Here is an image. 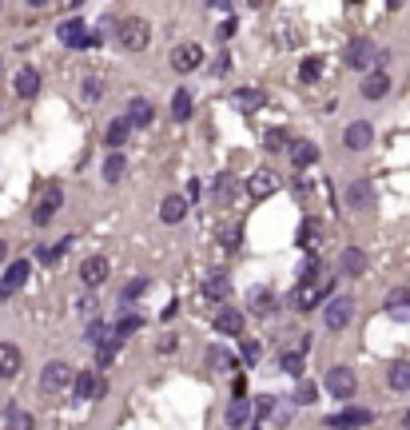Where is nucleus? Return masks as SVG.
I'll return each instance as SVG.
<instances>
[{
  "mask_svg": "<svg viewBox=\"0 0 410 430\" xmlns=\"http://www.w3.org/2000/svg\"><path fill=\"white\" fill-rule=\"evenodd\" d=\"M299 402H315V387H311V382H303V387H299Z\"/></svg>",
  "mask_w": 410,
  "mask_h": 430,
  "instance_id": "09e8293b",
  "label": "nucleus"
},
{
  "mask_svg": "<svg viewBox=\"0 0 410 430\" xmlns=\"http://www.w3.org/2000/svg\"><path fill=\"white\" fill-rule=\"evenodd\" d=\"M387 311H390V319H410V291H390L387 295Z\"/></svg>",
  "mask_w": 410,
  "mask_h": 430,
  "instance_id": "a878e982",
  "label": "nucleus"
},
{
  "mask_svg": "<svg viewBox=\"0 0 410 430\" xmlns=\"http://www.w3.org/2000/svg\"><path fill=\"white\" fill-rule=\"evenodd\" d=\"M144 291H148V279H131L128 287L120 291V299H124V303H131V299H140Z\"/></svg>",
  "mask_w": 410,
  "mask_h": 430,
  "instance_id": "ea45409f",
  "label": "nucleus"
},
{
  "mask_svg": "<svg viewBox=\"0 0 410 430\" xmlns=\"http://www.w3.org/2000/svg\"><path fill=\"white\" fill-rule=\"evenodd\" d=\"M4 255H9V243L0 240V263H4Z\"/></svg>",
  "mask_w": 410,
  "mask_h": 430,
  "instance_id": "603ef678",
  "label": "nucleus"
},
{
  "mask_svg": "<svg viewBox=\"0 0 410 430\" xmlns=\"http://www.w3.org/2000/svg\"><path fill=\"white\" fill-rule=\"evenodd\" d=\"M259 355H263V347L255 339H243V359L247 362H259Z\"/></svg>",
  "mask_w": 410,
  "mask_h": 430,
  "instance_id": "c03bdc74",
  "label": "nucleus"
},
{
  "mask_svg": "<svg viewBox=\"0 0 410 430\" xmlns=\"http://www.w3.org/2000/svg\"><path fill=\"white\" fill-rule=\"evenodd\" d=\"M188 200H200V180H188Z\"/></svg>",
  "mask_w": 410,
  "mask_h": 430,
  "instance_id": "3c124183",
  "label": "nucleus"
},
{
  "mask_svg": "<svg viewBox=\"0 0 410 430\" xmlns=\"http://www.w3.org/2000/svg\"><path fill=\"white\" fill-rule=\"evenodd\" d=\"M402 426H406V430H410V410H406V414H402Z\"/></svg>",
  "mask_w": 410,
  "mask_h": 430,
  "instance_id": "864d4df0",
  "label": "nucleus"
},
{
  "mask_svg": "<svg viewBox=\"0 0 410 430\" xmlns=\"http://www.w3.org/2000/svg\"><path fill=\"white\" fill-rule=\"evenodd\" d=\"M4 414H9V430H32V426H36V419H32L28 410H21L16 402H9Z\"/></svg>",
  "mask_w": 410,
  "mask_h": 430,
  "instance_id": "7c9ffc66",
  "label": "nucleus"
},
{
  "mask_svg": "<svg viewBox=\"0 0 410 430\" xmlns=\"http://www.w3.org/2000/svg\"><path fill=\"white\" fill-rule=\"evenodd\" d=\"M323 387H327V394H335V399H355V390H359V379H355V370L350 367H330L327 379H323Z\"/></svg>",
  "mask_w": 410,
  "mask_h": 430,
  "instance_id": "f03ea898",
  "label": "nucleus"
},
{
  "mask_svg": "<svg viewBox=\"0 0 410 430\" xmlns=\"http://www.w3.org/2000/svg\"><path fill=\"white\" fill-rule=\"evenodd\" d=\"M247 191L255 195V200H267V195L279 191V176H275V171H255V176L247 180Z\"/></svg>",
  "mask_w": 410,
  "mask_h": 430,
  "instance_id": "9b49d317",
  "label": "nucleus"
},
{
  "mask_svg": "<svg viewBox=\"0 0 410 430\" xmlns=\"http://www.w3.org/2000/svg\"><path fill=\"white\" fill-rule=\"evenodd\" d=\"M370 140H374V128H370L367 120H355L347 131H342V144H347L350 151H367Z\"/></svg>",
  "mask_w": 410,
  "mask_h": 430,
  "instance_id": "9d476101",
  "label": "nucleus"
},
{
  "mask_svg": "<svg viewBox=\"0 0 410 430\" xmlns=\"http://www.w3.org/2000/svg\"><path fill=\"white\" fill-rule=\"evenodd\" d=\"M255 414H259V419H271V414H275V399H271V394H263V399L255 402Z\"/></svg>",
  "mask_w": 410,
  "mask_h": 430,
  "instance_id": "49530a36",
  "label": "nucleus"
},
{
  "mask_svg": "<svg viewBox=\"0 0 410 430\" xmlns=\"http://www.w3.org/2000/svg\"><path fill=\"white\" fill-rule=\"evenodd\" d=\"M21 375V350L12 343H0V379H16Z\"/></svg>",
  "mask_w": 410,
  "mask_h": 430,
  "instance_id": "6ab92c4d",
  "label": "nucleus"
},
{
  "mask_svg": "<svg viewBox=\"0 0 410 430\" xmlns=\"http://www.w3.org/2000/svg\"><path fill=\"white\" fill-rule=\"evenodd\" d=\"M235 28H239V21H235V16H227V21L215 28V36H220V41H231V36H235Z\"/></svg>",
  "mask_w": 410,
  "mask_h": 430,
  "instance_id": "a18cd8bd",
  "label": "nucleus"
},
{
  "mask_svg": "<svg viewBox=\"0 0 410 430\" xmlns=\"http://www.w3.org/2000/svg\"><path fill=\"white\" fill-rule=\"evenodd\" d=\"M203 295H207V299H215V303H223L231 295V279L223 275V271H211L207 279H203Z\"/></svg>",
  "mask_w": 410,
  "mask_h": 430,
  "instance_id": "a211bd4d",
  "label": "nucleus"
},
{
  "mask_svg": "<svg viewBox=\"0 0 410 430\" xmlns=\"http://www.w3.org/2000/svg\"><path fill=\"white\" fill-rule=\"evenodd\" d=\"M64 203V191L60 188H48L44 191V200L36 203V211H32V220H36V227H48L52 220H56V211H60Z\"/></svg>",
  "mask_w": 410,
  "mask_h": 430,
  "instance_id": "0eeeda50",
  "label": "nucleus"
},
{
  "mask_svg": "<svg viewBox=\"0 0 410 430\" xmlns=\"http://www.w3.org/2000/svg\"><path fill=\"white\" fill-rule=\"evenodd\" d=\"M387 382H390V390H410V362H390V370H387Z\"/></svg>",
  "mask_w": 410,
  "mask_h": 430,
  "instance_id": "c756f323",
  "label": "nucleus"
},
{
  "mask_svg": "<svg viewBox=\"0 0 410 430\" xmlns=\"http://www.w3.org/2000/svg\"><path fill=\"white\" fill-rule=\"evenodd\" d=\"M390 92V76L387 72H367V80H362V96L367 100H382Z\"/></svg>",
  "mask_w": 410,
  "mask_h": 430,
  "instance_id": "aec40b11",
  "label": "nucleus"
},
{
  "mask_svg": "<svg viewBox=\"0 0 410 430\" xmlns=\"http://www.w3.org/2000/svg\"><path fill=\"white\" fill-rule=\"evenodd\" d=\"M235 367H239V359H235L227 347H220V343L207 347V370H215V375H231Z\"/></svg>",
  "mask_w": 410,
  "mask_h": 430,
  "instance_id": "f8f14e48",
  "label": "nucleus"
},
{
  "mask_svg": "<svg viewBox=\"0 0 410 430\" xmlns=\"http://www.w3.org/2000/svg\"><path fill=\"white\" fill-rule=\"evenodd\" d=\"M68 247H72V240H56L48 251H41V259H44V263H56V259H60V255H64Z\"/></svg>",
  "mask_w": 410,
  "mask_h": 430,
  "instance_id": "a19ab883",
  "label": "nucleus"
},
{
  "mask_svg": "<svg viewBox=\"0 0 410 430\" xmlns=\"http://www.w3.org/2000/svg\"><path fill=\"white\" fill-rule=\"evenodd\" d=\"M323 76V64L319 60H303V68H299V80L303 84H315Z\"/></svg>",
  "mask_w": 410,
  "mask_h": 430,
  "instance_id": "58836bf2",
  "label": "nucleus"
},
{
  "mask_svg": "<svg viewBox=\"0 0 410 430\" xmlns=\"http://www.w3.org/2000/svg\"><path fill=\"white\" fill-rule=\"evenodd\" d=\"M151 116H156V112H151L148 100H140V96H136V100H128V124H136V128H148Z\"/></svg>",
  "mask_w": 410,
  "mask_h": 430,
  "instance_id": "bb28decb",
  "label": "nucleus"
},
{
  "mask_svg": "<svg viewBox=\"0 0 410 430\" xmlns=\"http://www.w3.org/2000/svg\"><path fill=\"white\" fill-rule=\"evenodd\" d=\"M160 350H163V355H171V350H176V335H163V339H160Z\"/></svg>",
  "mask_w": 410,
  "mask_h": 430,
  "instance_id": "8fccbe9b",
  "label": "nucleus"
},
{
  "mask_svg": "<svg viewBox=\"0 0 410 430\" xmlns=\"http://www.w3.org/2000/svg\"><path fill=\"white\" fill-rule=\"evenodd\" d=\"M319 240H323V223L319 220H307L299 227V247L303 251H315V247H319Z\"/></svg>",
  "mask_w": 410,
  "mask_h": 430,
  "instance_id": "c85d7f7f",
  "label": "nucleus"
},
{
  "mask_svg": "<svg viewBox=\"0 0 410 430\" xmlns=\"http://www.w3.org/2000/svg\"><path fill=\"white\" fill-rule=\"evenodd\" d=\"M144 319L140 315H128V319H120V327H116V339H124V335H131V330H140Z\"/></svg>",
  "mask_w": 410,
  "mask_h": 430,
  "instance_id": "37998d69",
  "label": "nucleus"
},
{
  "mask_svg": "<svg viewBox=\"0 0 410 430\" xmlns=\"http://www.w3.org/2000/svg\"><path fill=\"white\" fill-rule=\"evenodd\" d=\"M100 92H104V84L96 80V76H88V80H84V96H88V100H96Z\"/></svg>",
  "mask_w": 410,
  "mask_h": 430,
  "instance_id": "de8ad7c7",
  "label": "nucleus"
},
{
  "mask_svg": "<svg viewBox=\"0 0 410 430\" xmlns=\"http://www.w3.org/2000/svg\"><path fill=\"white\" fill-rule=\"evenodd\" d=\"M339 271H342V275H350V279H355V275H362V271H367V255H362L359 247H347L339 255Z\"/></svg>",
  "mask_w": 410,
  "mask_h": 430,
  "instance_id": "4be33fe9",
  "label": "nucleus"
},
{
  "mask_svg": "<svg viewBox=\"0 0 410 430\" xmlns=\"http://www.w3.org/2000/svg\"><path fill=\"white\" fill-rule=\"evenodd\" d=\"M374 60H387V52H379L370 41H350V44H347V64H350V68L367 72Z\"/></svg>",
  "mask_w": 410,
  "mask_h": 430,
  "instance_id": "20e7f679",
  "label": "nucleus"
},
{
  "mask_svg": "<svg viewBox=\"0 0 410 430\" xmlns=\"http://www.w3.org/2000/svg\"><path fill=\"white\" fill-rule=\"evenodd\" d=\"M128 131H131L128 116H120V120L108 124V136H104V144H108V148H124V144H128Z\"/></svg>",
  "mask_w": 410,
  "mask_h": 430,
  "instance_id": "cd10ccee",
  "label": "nucleus"
},
{
  "mask_svg": "<svg viewBox=\"0 0 410 430\" xmlns=\"http://www.w3.org/2000/svg\"><path fill=\"white\" fill-rule=\"evenodd\" d=\"M92 394H96V379H92V370H76V379H72V399L88 402Z\"/></svg>",
  "mask_w": 410,
  "mask_h": 430,
  "instance_id": "393cba45",
  "label": "nucleus"
},
{
  "mask_svg": "<svg viewBox=\"0 0 410 430\" xmlns=\"http://www.w3.org/2000/svg\"><path fill=\"white\" fill-rule=\"evenodd\" d=\"M235 191H239V180H235V176H220V180H215V200L220 203H231Z\"/></svg>",
  "mask_w": 410,
  "mask_h": 430,
  "instance_id": "c9c22d12",
  "label": "nucleus"
},
{
  "mask_svg": "<svg viewBox=\"0 0 410 430\" xmlns=\"http://www.w3.org/2000/svg\"><path fill=\"white\" fill-rule=\"evenodd\" d=\"M330 295V279H319V283H295V295H291V303H295V311H315L323 299Z\"/></svg>",
  "mask_w": 410,
  "mask_h": 430,
  "instance_id": "7ed1b4c3",
  "label": "nucleus"
},
{
  "mask_svg": "<svg viewBox=\"0 0 410 430\" xmlns=\"http://www.w3.org/2000/svg\"><path fill=\"white\" fill-rule=\"evenodd\" d=\"M283 148H287V131H283V128H271L267 131V151H283Z\"/></svg>",
  "mask_w": 410,
  "mask_h": 430,
  "instance_id": "79ce46f5",
  "label": "nucleus"
},
{
  "mask_svg": "<svg viewBox=\"0 0 410 430\" xmlns=\"http://www.w3.org/2000/svg\"><path fill=\"white\" fill-rule=\"evenodd\" d=\"M350 315H355V299H347V295H339V299H330L327 307H323V323H327V330H342L350 323Z\"/></svg>",
  "mask_w": 410,
  "mask_h": 430,
  "instance_id": "39448f33",
  "label": "nucleus"
},
{
  "mask_svg": "<svg viewBox=\"0 0 410 430\" xmlns=\"http://www.w3.org/2000/svg\"><path fill=\"white\" fill-rule=\"evenodd\" d=\"M171 116L176 120H191V92L188 88H176V96H171Z\"/></svg>",
  "mask_w": 410,
  "mask_h": 430,
  "instance_id": "473e14b6",
  "label": "nucleus"
},
{
  "mask_svg": "<svg viewBox=\"0 0 410 430\" xmlns=\"http://www.w3.org/2000/svg\"><path fill=\"white\" fill-rule=\"evenodd\" d=\"M315 160H319V148H315L311 140H295V144H291V163H295V168H311Z\"/></svg>",
  "mask_w": 410,
  "mask_h": 430,
  "instance_id": "b1692460",
  "label": "nucleus"
},
{
  "mask_svg": "<svg viewBox=\"0 0 410 430\" xmlns=\"http://www.w3.org/2000/svg\"><path fill=\"white\" fill-rule=\"evenodd\" d=\"M370 422V410H342V414H330L327 426L330 430H355V426H367Z\"/></svg>",
  "mask_w": 410,
  "mask_h": 430,
  "instance_id": "dca6fc26",
  "label": "nucleus"
},
{
  "mask_svg": "<svg viewBox=\"0 0 410 430\" xmlns=\"http://www.w3.org/2000/svg\"><path fill=\"white\" fill-rule=\"evenodd\" d=\"M374 203V191H370V180H355L347 188V208L350 211H367Z\"/></svg>",
  "mask_w": 410,
  "mask_h": 430,
  "instance_id": "ddd939ff",
  "label": "nucleus"
},
{
  "mask_svg": "<svg viewBox=\"0 0 410 430\" xmlns=\"http://www.w3.org/2000/svg\"><path fill=\"white\" fill-rule=\"evenodd\" d=\"M247 307L255 311V315H271V311H275V295H271V291H251Z\"/></svg>",
  "mask_w": 410,
  "mask_h": 430,
  "instance_id": "f704fd0d",
  "label": "nucleus"
},
{
  "mask_svg": "<svg viewBox=\"0 0 410 430\" xmlns=\"http://www.w3.org/2000/svg\"><path fill=\"white\" fill-rule=\"evenodd\" d=\"M28 275H32V267L28 263H12L9 271H4V279H0V295H12V291H21L24 283H28Z\"/></svg>",
  "mask_w": 410,
  "mask_h": 430,
  "instance_id": "2eb2a0df",
  "label": "nucleus"
},
{
  "mask_svg": "<svg viewBox=\"0 0 410 430\" xmlns=\"http://www.w3.org/2000/svg\"><path fill=\"white\" fill-rule=\"evenodd\" d=\"M203 64V48L200 44H180V48L171 52V68L176 72H195Z\"/></svg>",
  "mask_w": 410,
  "mask_h": 430,
  "instance_id": "1a4fd4ad",
  "label": "nucleus"
},
{
  "mask_svg": "<svg viewBox=\"0 0 410 430\" xmlns=\"http://www.w3.org/2000/svg\"><path fill=\"white\" fill-rule=\"evenodd\" d=\"M12 84H16V96H21V100H32V96L41 92V76H36V68H21Z\"/></svg>",
  "mask_w": 410,
  "mask_h": 430,
  "instance_id": "412c9836",
  "label": "nucleus"
},
{
  "mask_svg": "<svg viewBox=\"0 0 410 430\" xmlns=\"http://www.w3.org/2000/svg\"><path fill=\"white\" fill-rule=\"evenodd\" d=\"M247 414H251V402L235 399V402H231V407H227V426H231V430H239L243 422H247Z\"/></svg>",
  "mask_w": 410,
  "mask_h": 430,
  "instance_id": "e433bc0d",
  "label": "nucleus"
},
{
  "mask_svg": "<svg viewBox=\"0 0 410 430\" xmlns=\"http://www.w3.org/2000/svg\"><path fill=\"white\" fill-rule=\"evenodd\" d=\"M80 279H84V287H100V283L108 279V259H104V255H92V259H84Z\"/></svg>",
  "mask_w": 410,
  "mask_h": 430,
  "instance_id": "4468645a",
  "label": "nucleus"
},
{
  "mask_svg": "<svg viewBox=\"0 0 410 430\" xmlns=\"http://www.w3.org/2000/svg\"><path fill=\"white\" fill-rule=\"evenodd\" d=\"M279 370H283V375H295V379H299V375H303V355L287 350V355L279 359Z\"/></svg>",
  "mask_w": 410,
  "mask_h": 430,
  "instance_id": "4c0bfd02",
  "label": "nucleus"
},
{
  "mask_svg": "<svg viewBox=\"0 0 410 430\" xmlns=\"http://www.w3.org/2000/svg\"><path fill=\"white\" fill-rule=\"evenodd\" d=\"M68 379H76V375H72V367L68 362H60V359H52L48 367L41 370V390H60V387H68Z\"/></svg>",
  "mask_w": 410,
  "mask_h": 430,
  "instance_id": "423d86ee",
  "label": "nucleus"
},
{
  "mask_svg": "<svg viewBox=\"0 0 410 430\" xmlns=\"http://www.w3.org/2000/svg\"><path fill=\"white\" fill-rule=\"evenodd\" d=\"M56 36H60L68 48H88L92 36L84 32V21H76V16H68V21H60V28H56Z\"/></svg>",
  "mask_w": 410,
  "mask_h": 430,
  "instance_id": "6e6552de",
  "label": "nucleus"
},
{
  "mask_svg": "<svg viewBox=\"0 0 410 430\" xmlns=\"http://www.w3.org/2000/svg\"><path fill=\"white\" fill-rule=\"evenodd\" d=\"M215 327H220V335H239L243 330V315L239 311H220V319H215Z\"/></svg>",
  "mask_w": 410,
  "mask_h": 430,
  "instance_id": "72a5a7b5",
  "label": "nucleus"
},
{
  "mask_svg": "<svg viewBox=\"0 0 410 430\" xmlns=\"http://www.w3.org/2000/svg\"><path fill=\"white\" fill-rule=\"evenodd\" d=\"M183 215H188V200H183V195H163L160 220H163V223H180Z\"/></svg>",
  "mask_w": 410,
  "mask_h": 430,
  "instance_id": "5701e85b",
  "label": "nucleus"
},
{
  "mask_svg": "<svg viewBox=\"0 0 410 430\" xmlns=\"http://www.w3.org/2000/svg\"><path fill=\"white\" fill-rule=\"evenodd\" d=\"M116 41H120L124 52H144L151 41V28L144 16H124V21H116Z\"/></svg>",
  "mask_w": 410,
  "mask_h": 430,
  "instance_id": "f257e3e1",
  "label": "nucleus"
},
{
  "mask_svg": "<svg viewBox=\"0 0 410 430\" xmlns=\"http://www.w3.org/2000/svg\"><path fill=\"white\" fill-rule=\"evenodd\" d=\"M231 108L235 112H259L263 108V92L259 88H239V92H231Z\"/></svg>",
  "mask_w": 410,
  "mask_h": 430,
  "instance_id": "f3484780",
  "label": "nucleus"
},
{
  "mask_svg": "<svg viewBox=\"0 0 410 430\" xmlns=\"http://www.w3.org/2000/svg\"><path fill=\"white\" fill-rule=\"evenodd\" d=\"M124 171H128V160H124L120 151H112L108 160H104V180H108V183H120Z\"/></svg>",
  "mask_w": 410,
  "mask_h": 430,
  "instance_id": "2f4dec72",
  "label": "nucleus"
}]
</instances>
